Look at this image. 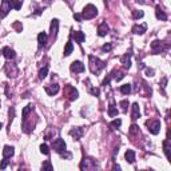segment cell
<instances>
[{
    "label": "cell",
    "mask_w": 171,
    "mask_h": 171,
    "mask_svg": "<svg viewBox=\"0 0 171 171\" xmlns=\"http://www.w3.org/2000/svg\"><path fill=\"white\" fill-rule=\"evenodd\" d=\"M104 66H106V63L102 61L100 59L95 58V56H92V55L90 56V69H91V72H94V74H99V72L104 68Z\"/></svg>",
    "instance_id": "1"
},
{
    "label": "cell",
    "mask_w": 171,
    "mask_h": 171,
    "mask_svg": "<svg viewBox=\"0 0 171 171\" xmlns=\"http://www.w3.org/2000/svg\"><path fill=\"white\" fill-rule=\"evenodd\" d=\"M98 15V10H96V7L94 4H88L84 7V10H83L82 12V18L86 19V20H90V19H94L95 16Z\"/></svg>",
    "instance_id": "2"
},
{
    "label": "cell",
    "mask_w": 171,
    "mask_h": 171,
    "mask_svg": "<svg viewBox=\"0 0 171 171\" xmlns=\"http://www.w3.org/2000/svg\"><path fill=\"white\" fill-rule=\"evenodd\" d=\"M79 167H80V170H95V168L98 167V164H96V162L94 159H91V158H84Z\"/></svg>",
    "instance_id": "3"
},
{
    "label": "cell",
    "mask_w": 171,
    "mask_h": 171,
    "mask_svg": "<svg viewBox=\"0 0 171 171\" xmlns=\"http://www.w3.org/2000/svg\"><path fill=\"white\" fill-rule=\"evenodd\" d=\"M146 126L148 128V131L152 134V135H156L160 131V122L159 120H147Z\"/></svg>",
    "instance_id": "4"
},
{
    "label": "cell",
    "mask_w": 171,
    "mask_h": 171,
    "mask_svg": "<svg viewBox=\"0 0 171 171\" xmlns=\"http://www.w3.org/2000/svg\"><path fill=\"white\" fill-rule=\"evenodd\" d=\"M52 146H53V150H55L56 152H59V154H60V152L66 151V147H67V144H66V142H64L63 139L58 138V139H55V140H53Z\"/></svg>",
    "instance_id": "5"
},
{
    "label": "cell",
    "mask_w": 171,
    "mask_h": 171,
    "mask_svg": "<svg viewBox=\"0 0 171 171\" xmlns=\"http://www.w3.org/2000/svg\"><path fill=\"white\" fill-rule=\"evenodd\" d=\"M11 11V4L10 0H3L1 7H0V18H5L8 15V12Z\"/></svg>",
    "instance_id": "6"
},
{
    "label": "cell",
    "mask_w": 171,
    "mask_h": 171,
    "mask_svg": "<svg viewBox=\"0 0 171 171\" xmlns=\"http://www.w3.org/2000/svg\"><path fill=\"white\" fill-rule=\"evenodd\" d=\"M108 31H110V27H108V24H107L106 21H103V23L99 24V27H98V35L99 36H106V35L108 34Z\"/></svg>",
    "instance_id": "7"
},
{
    "label": "cell",
    "mask_w": 171,
    "mask_h": 171,
    "mask_svg": "<svg viewBox=\"0 0 171 171\" xmlns=\"http://www.w3.org/2000/svg\"><path fill=\"white\" fill-rule=\"evenodd\" d=\"M69 135H71L75 140H79V139L83 136V130L80 127H75V128H72V130L69 131Z\"/></svg>",
    "instance_id": "8"
},
{
    "label": "cell",
    "mask_w": 171,
    "mask_h": 171,
    "mask_svg": "<svg viewBox=\"0 0 171 171\" xmlns=\"http://www.w3.org/2000/svg\"><path fill=\"white\" fill-rule=\"evenodd\" d=\"M71 71L72 72H83L84 71V64L82 61H74L71 64Z\"/></svg>",
    "instance_id": "9"
},
{
    "label": "cell",
    "mask_w": 171,
    "mask_h": 171,
    "mask_svg": "<svg viewBox=\"0 0 171 171\" xmlns=\"http://www.w3.org/2000/svg\"><path fill=\"white\" fill-rule=\"evenodd\" d=\"M45 92H47L50 96L56 95V94L59 92V86H58V84H50V86H45Z\"/></svg>",
    "instance_id": "10"
},
{
    "label": "cell",
    "mask_w": 171,
    "mask_h": 171,
    "mask_svg": "<svg viewBox=\"0 0 171 171\" xmlns=\"http://www.w3.org/2000/svg\"><path fill=\"white\" fill-rule=\"evenodd\" d=\"M146 29H147V24H140V26L136 24V26L132 27V32L136 35H143L146 32Z\"/></svg>",
    "instance_id": "11"
},
{
    "label": "cell",
    "mask_w": 171,
    "mask_h": 171,
    "mask_svg": "<svg viewBox=\"0 0 171 171\" xmlns=\"http://www.w3.org/2000/svg\"><path fill=\"white\" fill-rule=\"evenodd\" d=\"M58 29H59V20L58 19H53L52 23H51V36L56 37V35H58Z\"/></svg>",
    "instance_id": "12"
},
{
    "label": "cell",
    "mask_w": 171,
    "mask_h": 171,
    "mask_svg": "<svg viewBox=\"0 0 171 171\" xmlns=\"http://www.w3.org/2000/svg\"><path fill=\"white\" fill-rule=\"evenodd\" d=\"M1 53L4 55L5 59H13V58H15V51H13L12 48H10V47H4V48H3Z\"/></svg>",
    "instance_id": "13"
},
{
    "label": "cell",
    "mask_w": 171,
    "mask_h": 171,
    "mask_svg": "<svg viewBox=\"0 0 171 171\" xmlns=\"http://www.w3.org/2000/svg\"><path fill=\"white\" fill-rule=\"evenodd\" d=\"M140 116V110H139V104L138 103H134L132 104V111H131V119H138Z\"/></svg>",
    "instance_id": "14"
},
{
    "label": "cell",
    "mask_w": 171,
    "mask_h": 171,
    "mask_svg": "<svg viewBox=\"0 0 171 171\" xmlns=\"http://www.w3.org/2000/svg\"><path fill=\"white\" fill-rule=\"evenodd\" d=\"M151 50L154 53H159L160 51H162V42H159V40H154V42L151 43Z\"/></svg>",
    "instance_id": "15"
},
{
    "label": "cell",
    "mask_w": 171,
    "mask_h": 171,
    "mask_svg": "<svg viewBox=\"0 0 171 171\" xmlns=\"http://www.w3.org/2000/svg\"><path fill=\"white\" fill-rule=\"evenodd\" d=\"M13 154H15V151H13L12 146H4V148H3V156L8 159V158H11Z\"/></svg>",
    "instance_id": "16"
},
{
    "label": "cell",
    "mask_w": 171,
    "mask_h": 171,
    "mask_svg": "<svg viewBox=\"0 0 171 171\" xmlns=\"http://www.w3.org/2000/svg\"><path fill=\"white\" fill-rule=\"evenodd\" d=\"M47 39H48V36H47V34H45V32H40V34L37 35V43H39L40 47L45 45V43H47Z\"/></svg>",
    "instance_id": "17"
},
{
    "label": "cell",
    "mask_w": 171,
    "mask_h": 171,
    "mask_svg": "<svg viewBox=\"0 0 171 171\" xmlns=\"http://www.w3.org/2000/svg\"><path fill=\"white\" fill-rule=\"evenodd\" d=\"M130 56H131V52H127L124 56H122V63L123 66H124V68H130L131 67V60H130Z\"/></svg>",
    "instance_id": "18"
},
{
    "label": "cell",
    "mask_w": 171,
    "mask_h": 171,
    "mask_svg": "<svg viewBox=\"0 0 171 171\" xmlns=\"http://www.w3.org/2000/svg\"><path fill=\"white\" fill-rule=\"evenodd\" d=\"M155 15H156V18L159 19V20H163V21L167 20V15H166L164 12H163V10L159 7V5H158L156 10H155Z\"/></svg>",
    "instance_id": "19"
},
{
    "label": "cell",
    "mask_w": 171,
    "mask_h": 171,
    "mask_svg": "<svg viewBox=\"0 0 171 171\" xmlns=\"http://www.w3.org/2000/svg\"><path fill=\"white\" fill-rule=\"evenodd\" d=\"M124 158L128 163H134L135 162V152H134L132 150H127L124 154Z\"/></svg>",
    "instance_id": "20"
},
{
    "label": "cell",
    "mask_w": 171,
    "mask_h": 171,
    "mask_svg": "<svg viewBox=\"0 0 171 171\" xmlns=\"http://www.w3.org/2000/svg\"><path fill=\"white\" fill-rule=\"evenodd\" d=\"M74 37H75V40H76L77 43H83V42H84V39H86V35L83 34L82 31H75L74 32Z\"/></svg>",
    "instance_id": "21"
},
{
    "label": "cell",
    "mask_w": 171,
    "mask_h": 171,
    "mask_svg": "<svg viewBox=\"0 0 171 171\" xmlns=\"http://www.w3.org/2000/svg\"><path fill=\"white\" fill-rule=\"evenodd\" d=\"M120 92L123 94V95H128V94L131 92V84H123L120 86Z\"/></svg>",
    "instance_id": "22"
},
{
    "label": "cell",
    "mask_w": 171,
    "mask_h": 171,
    "mask_svg": "<svg viewBox=\"0 0 171 171\" xmlns=\"http://www.w3.org/2000/svg\"><path fill=\"white\" fill-rule=\"evenodd\" d=\"M72 50H74V45H72V43H71V42H68V43L66 44V48H64V56L71 55Z\"/></svg>",
    "instance_id": "23"
},
{
    "label": "cell",
    "mask_w": 171,
    "mask_h": 171,
    "mask_svg": "<svg viewBox=\"0 0 171 171\" xmlns=\"http://www.w3.org/2000/svg\"><path fill=\"white\" fill-rule=\"evenodd\" d=\"M10 4H11V8H13V10H20L21 8L20 0H10Z\"/></svg>",
    "instance_id": "24"
},
{
    "label": "cell",
    "mask_w": 171,
    "mask_h": 171,
    "mask_svg": "<svg viewBox=\"0 0 171 171\" xmlns=\"http://www.w3.org/2000/svg\"><path fill=\"white\" fill-rule=\"evenodd\" d=\"M68 90H69V94H68V96H69V100H75V99L77 98V91L75 90V88L69 87V86H68Z\"/></svg>",
    "instance_id": "25"
},
{
    "label": "cell",
    "mask_w": 171,
    "mask_h": 171,
    "mask_svg": "<svg viewBox=\"0 0 171 171\" xmlns=\"http://www.w3.org/2000/svg\"><path fill=\"white\" fill-rule=\"evenodd\" d=\"M108 115L111 118H114V116H116L118 115V108L115 106H110L108 107Z\"/></svg>",
    "instance_id": "26"
},
{
    "label": "cell",
    "mask_w": 171,
    "mask_h": 171,
    "mask_svg": "<svg viewBox=\"0 0 171 171\" xmlns=\"http://www.w3.org/2000/svg\"><path fill=\"white\" fill-rule=\"evenodd\" d=\"M34 111V106L32 104H28L27 107H24V110H23V118H26L27 115L29 114V112H32Z\"/></svg>",
    "instance_id": "27"
},
{
    "label": "cell",
    "mask_w": 171,
    "mask_h": 171,
    "mask_svg": "<svg viewBox=\"0 0 171 171\" xmlns=\"http://www.w3.org/2000/svg\"><path fill=\"white\" fill-rule=\"evenodd\" d=\"M47 74H48V66H44L42 69H40V72H39V77H40V79H44V77L47 76Z\"/></svg>",
    "instance_id": "28"
},
{
    "label": "cell",
    "mask_w": 171,
    "mask_h": 171,
    "mask_svg": "<svg viewBox=\"0 0 171 171\" xmlns=\"http://www.w3.org/2000/svg\"><path fill=\"white\" fill-rule=\"evenodd\" d=\"M163 148H164V154L167 156V159H170V147H168V140L163 142Z\"/></svg>",
    "instance_id": "29"
},
{
    "label": "cell",
    "mask_w": 171,
    "mask_h": 171,
    "mask_svg": "<svg viewBox=\"0 0 171 171\" xmlns=\"http://www.w3.org/2000/svg\"><path fill=\"white\" fill-rule=\"evenodd\" d=\"M42 170H48V171H52V170H53V167H52V164H51L50 160H45V162L43 163Z\"/></svg>",
    "instance_id": "30"
},
{
    "label": "cell",
    "mask_w": 171,
    "mask_h": 171,
    "mask_svg": "<svg viewBox=\"0 0 171 171\" xmlns=\"http://www.w3.org/2000/svg\"><path fill=\"white\" fill-rule=\"evenodd\" d=\"M114 77L115 80H122L124 77V74L122 71H114Z\"/></svg>",
    "instance_id": "31"
},
{
    "label": "cell",
    "mask_w": 171,
    "mask_h": 171,
    "mask_svg": "<svg viewBox=\"0 0 171 171\" xmlns=\"http://www.w3.org/2000/svg\"><path fill=\"white\" fill-rule=\"evenodd\" d=\"M139 132V127L136 124H132L130 127V135H135V134Z\"/></svg>",
    "instance_id": "32"
},
{
    "label": "cell",
    "mask_w": 171,
    "mask_h": 171,
    "mask_svg": "<svg viewBox=\"0 0 171 171\" xmlns=\"http://www.w3.org/2000/svg\"><path fill=\"white\" fill-rule=\"evenodd\" d=\"M119 106L122 107V111L123 112H127V107H128V100H122L119 103Z\"/></svg>",
    "instance_id": "33"
},
{
    "label": "cell",
    "mask_w": 171,
    "mask_h": 171,
    "mask_svg": "<svg viewBox=\"0 0 171 171\" xmlns=\"http://www.w3.org/2000/svg\"><path fill=\"white\" fill-rule=\"evenodd\" d=\"M40 152H42V154H44V155L50 154V150H48L47 144H42V146H40Z\"/></svg>",
    "instance_id": "34"
},
{
    "label": "cell",
    "mask_w": 171,
    "mask_h": 171,
    "mask_svg": "<svg viewBox=\"0 0 171 171\" xmlns=\"http://www.w3.org/2000/svg\"><path fill=\"white\" fill-rule=\"evenodd\" d=\"M143 11H134L132 12V16H134V19H140V18H143Z\"/></svg>",
    "instance_id": "35"
},
{
    "label": "cell",
    "mask_w": 171,
    "mask_h": 171,
    "mask_svg": "<svg viewBox=\"0 0 171 171\" xmlns=\"http://www.w3.org/2000/svg\"><path fill=\"white\" fill-rule=\"evenodd\" d=\"M120 124H122V120H120V119H115V120H112V122H111V126H112V127H115V128L120 127Z\"/></svg>",
    "instance_id": "36"
},
{
    "label": "cell",
    "mask_w": 171,
    "mask_h": 171,
    "mask_svg": "<svg viewBox=\"0 0 171 171\" xmlns=\"http://www.w3.org/2000/svg\"><path fill=\"white\" fill-rule=\"evenodd\" d=\"M111 48H112L111 43H106V44L102 47V51H104V52H108V51H111Z\"/></svg>",
    "instance_id": "37"
},
{
    "label": "cell",
    "mask_w": 171,
    "mask_h": 171,
    "mask_svg": "<svg viewBox=\"0 0 171 171\" xmlns=\"http://www.w3.org/2000/svg\"><path fill=\"white\" fill-rule=\"evenodd\" d=\"M7 166H8V160H7V158H4V159L1 160V163H0V168H1V170H4Z\"/></svg>",
    "instance_id": "38"
},
{
    "label": "cell",
    "mask_w": 171,
    "mask_h": 171,
    "mask_svg": "<svg viewBox=\"0 0 171 171\" xmlns=\"http://www.w3.org/2000/svg\"><path fill=\"white\" fill-rule=\"evenodd\" d=\"M146 75H147V76H154V69H152V68H146Z\"/></svg>",
    "instance_id": "39"
},
{
    "label": "cell",
    "mask_w": 171,
    "mask_h": 171,
    "mask_svg": "<svg viewBox=\"0 0 171 171\" xmlns=\"http://www.w3.org/2000/svg\"><path fill=\"white\" fill-rule=\"evenodd\" d=\"M91 94H92V95H95V96H98L99 94H100V91H99L98 88H91Z\"/></svg>",
    "instance_id": "40"
},
{
    "label": "cell",
    "mask_w": 171,
    "mask_h": 171,
    "mask_svg": "<svg viewBox=\"0 0 171 171\" xmlns=\"http://www.w3.org/2000/svg\"><path fill=\"white\" fill-rule=\"evenodd\" d=\"M60 155H61V158H67V159H68V158H71V154H69V152H66V151L60 152Z\"/></svg>",
    "instance_id": "41"
},
{
    "label": "cell",
    "mask_w": 171,
    "mask_h": 171,
    "mask_svg": "<svg viewBox=\"0 0 171 171\" xmlns=\"http://www.w3.org/2000/svg\"><path fill=\"white\" fill-rule=\"evenodd\" d=\"M74 19H75V20H76V21H82V15H80V13H75V15H74Z\"/></svg>",
    "instance_id": "42"
},
{
    "label": "cell",
    "mask_w": 171,
    "mask_h": 171,
    "mask_svg": "<svg viewBox=\"0 0 171 171\" xmlns=\"http://www.w3.org/2000/svg\"><path fill=\"white\" fill-rule=\"evenodd\" d=\"M110 83V77H106V79L103 80V86H106V84H108Z\"/></svg>",
    "instance_id": "43"
},
{
    "label": "cell",
    "mask_w": 171,
    "mask_h": 171,
    "mask_svg": "<svg viewBox=\"0 0 171 171\" xmlns=\"http://www.w3.org/2000/svg\"><path fill=\"white\" fill-rule=\"evenodd\" d=\"M114 170H120V166L119 164H115L114 166Z\"/></svg>",
    "instance_id": "44"
},
{
    "label": "cell",
    "mask_w": 171,
    "mask_h": 171,
    "mask_svg": "<svg viewBox=\"0 0 171 171\" xmlns=\"http://www.w3.org/2000/svg\"><path fill=\"white\" fill-rule=\"evenodd\" d=\"M138 3H144V0H136Z\"/></svg>",
    "instance_id": "45"
},
{
    "label": "cell",
    "mask_w": 171,
    "mask_h": 171,
    "mask_svg": "<svg viewBox=\"0 0 171 171\" xmlns=\"http://www.w3.org/2000/svg\"><path fill=\"white\" fill-rule=\"evenodd\" d=\"M3 127V124H1V123H0V128H1Z\"/></svg>",
    "instance_id": "46"
}]
</instances>
